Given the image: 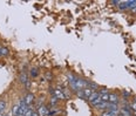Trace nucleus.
I'll return each mask as SVG.
<instances>
[{
  "instance_id": "6ab92c4d",
  "label": "nucleus",
  "mask_w": 136,
  "mask_h": 116,
  "mask_svg": "<svg viewBox=\"0 0 136 116\" xmlns=\"http://www.w3.org/2000/svg\"><path fill=\"white\" fill-rule=\"evenodd\" d=\"M2 116H8V115H2Z\"/></svg>"
},
{
  "instance_id": "0eeeda50",
  "label": "nucleus",
  "mask_w": 136,
  "mask_h": 116,
  "mask_svg": "<svg viewBox=\"0 0 136 116\" xmlns=\"http://www.w3.org/2000/svg\"><path fill=\"white\" fill-rule=\"evenodd\" d=\"M97 109H108V107H109V102H100L99 104H96L95 106Z\"/></svg>"
},
{
  "instance_id": "f3484780",
  "label": "nucleus",
  "mask_w": 136,
  "mask_h": 116,
  "mask_svg": "<svg viewBox=\"0 0 136 116\" xmlns=\"http://www.w3.org/2000/svg\"><path fill=\"white\" fill-rule=\"evenodd\" d=\"M32 75L33 76L36 75V69H32Z\"/></svg>"
},
{
  "instance_id": "f257e3e1",
  "label": "nucleus",
  "mask_w": 136,
  "mask_h": 116,
  "mask_svg": "<svg viewBox=\"0 0 136 116\" xmlns=\"http://www.w3.org/2000/svg\"><path fill=\"white\" fill-rule=\"evenodd\" d=\"M88 101L90 102L92 106H94V107H95L96 104H99L100 102H102L101 101V95H100L99 93H96V91H93V94L89 96Z\"/></svg>"
},
{
  "instance_id": "4468645a",
  "label": "nucleus",
  "mask_w": 136,
  "mask_h": 116,
  "mask_svg": "<svg viewBox=\"0 0 136 116\" xmlns=\"http://www.w3.org/2000/svg\"><path fill=\"white\" fill-rule=\"evenodd\" d=\"M130 109L134 110V111H136V103L135 102H133L131 104H130Z\"/></svg>"
},
{
  "instance_id": "1a4fd4ad",
  "label": "nucleus",
  "mask_w": 136,
  "mask_h": 116,
  "mask_svg": "<svg viewBox=\"0 0 136 116\" xmlns=\"http://www.w3.org/2000/svg\"><path fill=\"white\" fill-rule=\"evenodd\" d=\"M5 110H6V102L0 100V115H2Z\"/></svg>"
},
{
  "instance_id": "412c9836",
  "label": "nucleus",
  "mask_w": 136,
  "mask_h": 116,
  "mask_svg": "<svg viewBox=\"0 0 136 116\" xmlns=\"http://www.w3.org/2000/svg\"><path fill=\"white\" fill-rule=\"evenodd\" d=\"M0 116H2V115H0Z\"/></svg>"
},
{
  "instance_id": "6e6552de",
  "label": "nucleus",
  "mask_w": 136,
  "mask_h": 116,
  "mask_svg": "<svg viewBox=\"0 0 136 116\" xmlns=\"http://www.w3.org/2000/svg\"><path fill=\"white\" fill-rule=\"evenodd\" d=\"M121 114H122V116H131V113H130V108H129V107L122 108V109H121Z\"/></svg>"
},
{
  "instance_id": "dca6fc26",
  "label": "nucleus",
  "mask_w": 136,
  "mask_h": 116,
  "mask_svg": "<svg viewBox=\"0 0 136 116\" xmlns=\"http://www.w3.org/2000/svg\"><path fill=\"white\" fill-rule=\"evenodd\" d=\"M29 86H31V81L28 80V81L26 82V88H27V89H29Z\"/></svg>"
},
{
  "instance_id": "20e7f679",
  "label": "nucleus",
  "mask_w": 136,
  "mask_h": 116,
  "mask_svg": "<svg viewBox=\"0 0 136 116\" xmlns=\"http://www.w3.org/2000/svg\"><path fill=\"white\" fill-rule=\"evenodd\" d=\"M24 101H25V103H26L28 107H29V106L33 103V101H34V95H33V94H27Z\"/></svg>"
},
{
  "instance_id": "f03ea898",
  "label": "nucleus",
  "mask_w": 136,
  "mask_h": 116,
  "mask_svg": "<svg viewBox=\"0 0 136 116\" xmlns=\"http://www.w3.org/2000/svg\"><path fill=\"white\" fill-rule=\"evenodd\" d=\"M92 94H93V89L92 88H85L77 91V95L80 97H82V99H89V96Z\"/></svg>"
},
{
  "instance_id": "f8f14e48",
  "label": "nucleus",
  "mask_w": 136,
  "mask_h": 116,
  "mask_svg": "<svg viewBox=\"0 0 136 116\" xmlns=\"http://www.w3.org/2000/svg\"><path fill=\"white\" fill-rule=\"evenodd\" d=\"M101 101L102 102H108L109 101V94H102L101 95Z\"/></svg>"
},
{
  "instance_id": "9d476101",
  "label": "nucleus",
  "mask_w": 136,
  "mask_h": 116,
  "mask_svg": "<svg viewBox=\"0 0 136 116\" xmlns=\"http://www.w3.org/2000/svg\"><path fill=\"white\" fill-rule=\"evenodd\" d=\"M20 81H21V83H25V84H26V82L28 81V76H27V74H26V73H21Z\"/></svg>"
},
{
  "instance_id": "2eb2a0df",
  "label": "nucleus",
  "mask_w": 136,
  "mask_h": 116,
  "mask_svg": "<svg viewBox=\"0 0 136 116\" xmlns=\"http://www.w3.org/2000/svg\"><path fill=\"white\" fill-rule=\"evenodd\" d=\"M101 116H113V115H111V114H110L109 111H107V113H103Z\"/></svg>"
},
{
  "instance_id": "39448f33",
  "label": "nucleus",
  "mask_w": 136,
  "mask_h": 116,
  "mask_svg": "<svg viewBox=\"0 0 136 116\" xmlns=\"http://www.w3.org/2000/svg\"><path fill=\"white\" fill-rule=\"evenodd\" d=\"M109 103H117L119 102V96L116 95V94H109Z\"/></svg>"
},
{
  "instance_id": "9b49d317",
  "label": "nucleus",
  "mask_w": 136,
  "mask_h": 116,
  "mask_svg": "<svg viewBox=\"0 0 136 116\" xmlns=\"http://www.w3.org/2000/svg\"><path fill=\"white\" fill-rule=\"evenodd\" d=\"M19 108H20V107H19V104H18V106H14L13 108H12V114L15 115V116L19 115Z\"/></svg>"
},
{
  "instance_id": "a211bd4d",
  "label": "nucleus",
  "mask_w": 136,
  "mask_h": 116,
  "mask_svg": "<svg viewBox=\"0 0 136 116\" xmlns=\"http://www.w3.org/2000/svg\"><path fill=\"white\" fill-rule=\"evenodd\" d=\"M32 116H39V115H38V114H35V113H33V115Z\"/></svg>"
},
{
  "instance_id": "423d86ee",
  "label": "nucleus",
  "mask_w": 136,
  "mask_h": 116,
  "mask_svg": "<svg viewBox=\"0 0 136 116\" xmlns=\"http://www.w3.org/2000/svg\"><path fill=\"white\" fill-rule=\"evenodd\" d=\"M47 114H48L47 108H46V107H43V106H41L40 108H39V110H38V115L39 116H46Z\"/></svg>"
},
{
  "instance_id": "aec40b11",
  "label": "nucleus",
  "mask_w": 136,
  "mask_h": 116,
  "mask_svg": "<svg viewBox=\"0 0 136 116\" xmlns=\"http://www.w3.org/2000/svg\"><path fill=\"white\" fill-rule=\"evenodd\" d=\"M135 116H136V111H135Z\"/></svg>"
},
{
  "instance_id": "7ed1b4c3",
  "label": "nucleus",
  "mask_w": 136,
  "mask_h": 116,
  "mask_svg": "<svg viewBox=\"0 0 136 116\" xmlns=\"http://www.w3.org/2000/svg\"><path fill=\"white\" fill-rule=\"evenodd\" d=\"M52 93H53V95H54V97H56L58 100H63L65 99V95L62 94L61 89H52Z\"/></svg>"
},
{
  "instance_id": "ddd939ff",
  "label": "nucleus",
  "mask_w": 136,
  "mask_h": 116,
  "mask_svg": "<svg viewBox=\"0 0 136 116\" xmlns=\"http://www.w3.org/2000/svg\"><path fill=\"white\" fill-rule=\"evenodd\" d=\"M0 54L1 55H7L8 54V50L6 48H0Z\"/></svg>"
}]
</instances>
